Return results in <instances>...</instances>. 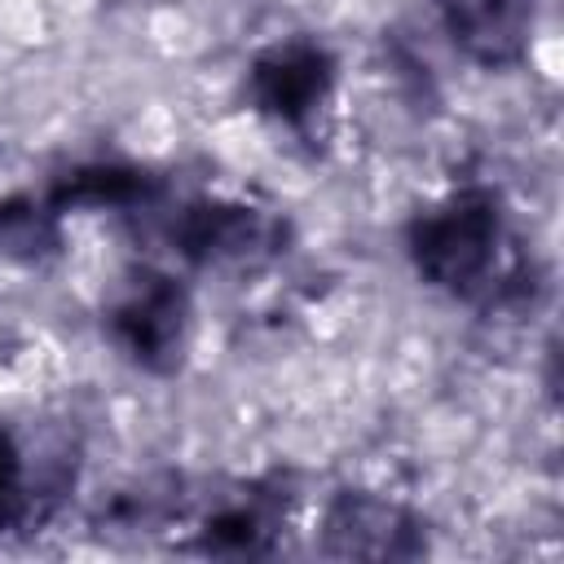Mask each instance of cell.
<instances>
[{
    "mask_svg": "<svg viewBox=\"0 0 564 564\" xmlns=\"http://www.w3.org/2000/svg\"><path fill=\"white\" fill-rule=\"evenodd\" d=\"M419 278L458 300H494L511 282L507 273V220L502 198L485 185L454 189L436 207L419 212L405 234Z\"/></svg>",
    "mask_w": 564,
    "mask_h": 564,
    "instance_id": "obj_1",
    "label": "cell"
},
{
    "mask_svg": "<svg viewBox=\"0 0 564 564\" xmlns=\"http://www.w3.org/2000/svg\"><path fill=\"white\" fill-rule=\"evenodd\" d=\"M106 330L150 375H172L185 357V330H189V300L185 286L159 269H141L128 291L110 304Z\"/></svg>",
    "mask_w": 564,
    "mask_h": 564,
    "instance_id": "obj_2",
    "label": "cell"
},
{
    "mask_svg": "<svg viewBox=\"0 0 564 564\" xmlns=\"http://www.w3.org/2000/svg\"><path fill=\"white\" fill-rule=\"evenodd\" d=\"M163 242L189 264H229V260H260L278 251L282 220L247 203H185L167 216Z\"/></svg>",
    "mask_w": 564,
    "mask_h": 564,
    "instance_id": "obj_3",
    "label": "cell"
},
{
    "mask_svg": "<svg viewBox=\"0 0 564 564\" xmlns=\"http://www.w3.org/2000/svg\"><path fill=\"white\" fill-rule=\"evenodd\" d=\"M330 88H335V57L313 40L273 44L247 70L251 106L286 128H300V132L326 106Z\"/></svg>",
    "mask_w": 564,
    "mask_h": 564,
    "instance_id": "obj_4",
    "label": "cell"
},
{
    "mask_svg": "<svg viewBox=\"0 0 564 564\" xmlns=\"http://www.w3.org/2000/svg\"><path fill=\"white\" fill-rule=\"evenodd\" d=\"M423 546H427L423 542V524L405 507H397V502H388L379 494L348 489L322 516V551L326 555H344V560H410Z\"/></svg>",
    "mask_w": 564,
    "mask_h": 564,
    "instance_id": "obj_5",
    "label": "cell"
},
{
    "mask_svg": "<svg viewBox=\"0 0 564 564\" xmlns=\"http://www.w3.org/2000/svg\"><path fill=\"white\" fill-rule=\"evenodd\" d=\"M432 4L441 13L449 44L467 62L485 70H502L529 53L533 0H432Z\"/></svg>",
    "mask_w": 564,
    "mask_h": 564,
    "instance_id": "obj_6",
    "label": "cell"
},
{
    "mask_svg": "<svg viewBox=\"0 0 564 564\" xmlns=\"http://www.w3.org/2000/svg\"><path fill=\"white\" fill-rule=\"evenodd\" d=\"M286 494L278 485H238L194 516L189 546L203 555H264L282 529Z\"/></svg>",
    "mask_w": 564,
    "mask_h": 564,
    "instance_id": "obj_7",
    "label": "cell"
},
{
    "mask_svg": "<svg viewBox=\"0 0 564 564\" xmlns=\"http://www.w3.org/2000/svg\"><path fill=\"white\" fill-rule=\"evenodd\" d=\"M159 194L154 176L137 172V167H119V163H88V167H75L66 172L53 194H48V207L53 212H70V207H110V212H141L150 207Z\"/></svg>",
    "mask_w": 564,
    "mask_h": 564,
    "instance_id": "obj_8",
    "label": "cell"
},
{
    "mask_svg": "<svg viewBox=\"0 0 564 564\" xmlns=\"http://www.w3.org/2000/svg\"><path fill=\"white\" fill-rule=\"evenodd\" d=\"M53 489H57L53 480L31 476V463H26L22 441L9 427H0V533L18 529L26 520H40L44 516V502L57 498Z\"/></svg>",
    "mask_w": 564,
    "mask_h": 564,
    "instance_id": "obj_9",
    "label": "cell"
},
{
    "mask_svg": "<svg viewBox=\"0 0 564 564\" xmlns=\"http://www.w3.org/2000/svg\"><path fill=\"white\" fill-rule=\"evenodd\" d=\"M53 207H40L35 198H9L0 203V242L9 251H44L57 242V229H53Z\"/></svg>",
    "mask_w": 564,
    "mask_h": 564,
    "instance_id": "obj_10",
    "label": "cell"
}]
</instances>
